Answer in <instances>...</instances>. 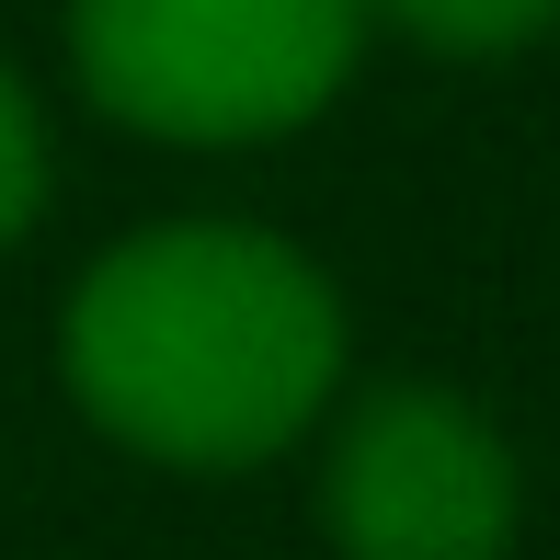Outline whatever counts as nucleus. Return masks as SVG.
<instances>
[{"label":"nucleus","instance_id":"f257e3e1","mask_svg":"<svg viewBox=\"0 0 560 560\" xmlns=\"http://www.w3.org/2000/svg\"><path fill=\"white\" fill-rule=\"evenodd\" d=\"M58 377L126 457L264 469L343 389V298L252 218H161L69 287Z\"/></svg>","mask_w":560,"mask_h":560},{"label":"nucleus","instance_id":"f03ea898","mask_svg":"<svg viewBox=\"0 0 560 560\" xmlns=\"http://www.w3.org/2000/svg\"><path fill=\"white\" fill-rule=\"evenodd\" d=\"M81 92L138 138L252 149L310 126L366 58V0H69Z\"/></svg>","mask_w":560,"mask_h":560},{"label":"nucleus","instance_id":"7ed1b4c3","mask_svg":"<svg viewBox=\"0 0 560 560\" xmlns=\"http://www.w3.org/2000/svg\"><path fill=\"white\" fill-rule=\"evenodd\" d=\"M526 526L515 446L480 400L435 377H389V389L343 400L332 446H320V538L343 560H503Z\"/></svg>","mask_w":560,"mask_h":560},{"label":"nucleus","instance_id":"20e7f679","mask_svg":"<svg viewBox=\"0 0 560 560\" xmlns=\"http://www.w3.org/2000/svg\"><path fill=\"white\" fill-rule=\"evenodd\" d=\"M366 23L412 35L423 58H526V46L560 23V0H366Z\"/></svg>","mask_w":560,"mask_h":560},{"label":"nucleus","instance_id":"39448f33","mask_svg":"<svg viewBox=\"0 0 560 560\" xmlns=\"http://www.w3.org/2000/svg\"><path fill=\"white\" fill-rule=\"evenodd\" d=\"M35 218H46V115H35V92L0 69V252Z\"/></svg>","mask_w":560,"mask_h":560}]
</instances>
